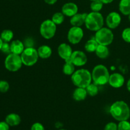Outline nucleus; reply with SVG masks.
I'll return each mask as SVG.
<instances>
[{"label":"nucleus","instance_id":"nucleus-19","mask_svg":"<svg viewBox=\"0 0 130 130\" xmlns=\"http://www.w3.org/2000/svg\"><path fill=\"white\" fill-rule=\"evenodd\" d=\"M38 53L39 57L46 59L51 57L52 54V50L49 46L42 45L38 48Z\"/></svg>","mask_w":130,"mask_h":130},{"label":"nucleus","instance_id":"nucleus-30","mask_svg":"<svg viewBox=\"0 0 130 130\" xmlns=\"http://www.w3.org/2000/svg\"><path fill=\"white\" fill-rule=\"evenodd\" d=\"M10 88V85L7 81L5 80H1L0 81V92L6 93L8 91Z\"/></svg>","mask_w":130,"mask_h":130},{"label":"nucleus","instance_id":"nucleus-13","mask_svg":"<svg viewBox=\"0 0 130 130\" xmlns=\"http://www.w3.org/2000/svg\"><path fill=\"white\" fill-rule=\"evenodd\" d=\"M72 50L71 46L67 43H62L58 47V54L60 58L64 60L71 58L72 55Z\"/></svg>","mask_w":130,"mask_h":130},{"label":"nucleus","instance_id":"nucleus-29","mask_svg":"<svg viewBox=\"0 0 130 130\" xmlns=\"http://www.w3.org/2000/svg\"><path fill=\"white\" fill-rule=\"evenodd\" d=\"M122 38L126 43H130V27H127L122 32Z\"/></svg>","mask_w":130,"mask_h":130},{"label":"nucleus","instance_id":"nucleus-20","mask_svg":"<svg viewBox=\"0 0 130 130\" xmlns=\"http://www.w3.org/2000/svg\"><path fill=\"white\" fill-rule=\"evenodd\" d=\"M95 53H96V56L99 58H102V59H105L109 57V50L107 46L99 44L96 51H95Z\"/></svg>","mask_w":130,"mask_h":130},{"label":"nucleus","instance_id":"nucleus-42","mask_svg":"<svg viewBox=\"0 0 130 130\" xmlns=\"http://www.w3.org/2000/svg\"><path fill=\"white\" fill-rule=\"evenodd\" d=\"M90 1H95V0H90Z\"/></svg>","mask_w":130,"mask_h":130},{"label":"nucleus","instance_id":"nucleus-17","mask_svg":"<svg viewBox=\"0 0 130 130\" xmlns=\"http://www.w3.org/2000/svg\"><path fill=\"white\" fill-rule=\"evenodd\" d=\"M5 121L10 126H16L21 123V118L20 116L15 113H11L6 116Z\"/></svg>","mask_w":130,"mask_h":130},{"label":"nucleus","instance_id":"nucleus-18","mask_svg":"<svg viewBox=\"0 0 130 130\" xmlns=\"http://www.w3.org/2000/svg\"><path fill=\"white\" fill-rule=\"evenodd\" d=\"M87 91H86V88H83L77 87L74 91L73 94H72V97L74 100L77 102L83 101L85 100L87 96Z\"/></svg>","mask_w":130,"mask_h":130},{"label":"nucleus","instance_id":"nucleus-3","mask_svg":"<svg viewBox=\"0 0 130 130\" xmlns=\"http://www.w3.org/2000/svg\"><path fill=\"white\" fill-rule=\"evenodd\" d=\"M104 19L100 12L92 11L88 13L85 20V25L88 30L96 32L103 27Z\"/></svg>","mask_w":130,"mask_h":130},{"label":"nucleus","instance_id":"nucleus-8","mask_svg":"<svg viewBox=\"0 0 130 130\" xmlns=\"http://www.w3.org/2000/svg\"><path fill=\"white\" fill-rule=\"evenodd\" d=\"M57 25L52 20L47 19L43 21L40 26L41 35L46 39H50L55 35Z\"/></svg>","mask_w":130,"mask_h":130},{"label":"nucleus","instance_id":"nucleus-9","mask_svg":"<svg viewBox=\"0 0 130 130\" xmlns=\"http://www.w3.org/2000/svg\"><path fill=\"white\" fill-rule=\"evenodd\" d=\"M84 32L81 27L72 26L67 33V39L70 43L76 44L82 40Z\"/></svg>","mask_w":130,"mask_h":130},{"label":"nucleus","instance_id":"nucleus-5","mask_svg":"<svg viewBox=\"0 0 130 130\" xmlns=\"http://www.w3.org/2000/svg\"><path fill=\"white\" fill-rule=\"evenodd\" d=\"M95 39L99 44L109 46L114 40V34L110 29L102 27L96 32Z\"/></svg>","mask_w":130,"mask_h":130},{"label":"nucleus","instance_id":"nucleus-16","mask_svg":"<svg viewBox=\"0 0 130 130\" xmlns=\"http://www.w3.org/2000/svg\"><path fill=\"white\" fill-rule=\"evenodd\" d=\"M11 52L17 55H21L25 50V46L23 42L20 40H14L10 44Z\"/></svg>","mask_w":130,"mask_h":130},{"label":"nucleus","instance_id":"nucleus-34","mask_svg":"<svg viewBox=\"0 0 130 130\" xmlns=\"http://www.w3.org/2000/svg\"><path fill=\"white\" fill-rule=\"evenodd\" d=\"M24 44L25 48H30V47H32L33 44H34V41H33L32 39L30 38H27L24 41Z\"/></svg>","mask_w":130,"mask_h":130},{"label":"nucleus","instance_id":"nucleus-39","mask_svg":"<svg viewBox=\"0 0 130 130\" xmlns=\"http://www.w3.org/2000/svg\"><path fill=\"white\" fill-rule=\"evenodd\" d=\"M3 44V40L1 39V38H0V51H1V47H2Z\"/></svg>","mask_w":130,"mask_h":130},{"label":"nucleus","instance_id":"nucleus-14","mask_svg":"<svg viewBox=\"0 0 130 130\" xmlns=\"http://www.w3.org/2000/svg\"><path fill=\"white\" fill-rule=\"evenodd\" d=\"M77 11H78V7L77 5L74 3H67L62 6V12L65 16L72 17V16L77 13Z\"/></svg>","mask_w":130,"mask_h":130},{"label":"nucleus","instance_id":"nucleus-10","mask_svg":"<svg viewBox=\"0 0 130 130\" xmlns=\"http://www.w3.org/2000/svg\"><path fill=\"white\" fill-rule=\"evenodd\" d=\"M71 60L75 66L81 67L87 63V56L82 51H75L73 52L71 57Z\"/></svg>","mask_w":130,"mask_h":130},{"label":"nucleus","instance_id":"nucleus-38","mask_svg":"<svg viewBox=\"0 0 130 130\" xmlns=\"http://www.w3.org/2000/svg\"><path fill=\"white\" fill-rule=\"evenodd\" d=\"M126 88H127V90H128V91H129L130 92V78L128 79V82H127Z\"/></svg>","mask_w":130,"mask_h":130},{"label":"nucleus","instance_id":"nucleus-26","mask_svg":"<svg viewBox=\"0 0 130 130\" xmlns=\"http://www.w3.org/2000/svg\"><path fill=\"white\" fill-rule=\"evenodd\" d=\"M65 19V15L62 12H57L52 16V20L56 25H60L63 22Z\"/></svg>","mask_w":130,"mask_h":130},{"label":"nucleus","instance_id":"nucleus-41","mask_svg":"<svg viewBox=\"0 0 130 130\" xmlns=\"http://www.w3.org/2000/svg\"><path fill=\"white\" fill-rule=\"evenodd\" d=\"M58 130H67V129H58Z\"/></svg>","mask_w":130,"mask_h":130},{"label":"nucleus","instance_id":"nucleus-15","mask_svg":"<svg viewBox=\"0 0 130 130\" xmlns=\"http://www.w3.org/2000/svg\"><path fill=\"white\" fill-rule=\"evenodd\" d=\"M88 13H76L71 17L70 20V23L72 26L81 27L85 23L86 18Z\"/></svg>","mask_w":130,"mask_h":130},{"label":"nucleus","instance_id":"nucleus-6","mask_svg":"<svg viewBox=\"0 0 130 130\" xmlns=\"http://www.w3.org/2000/svg\"><path fill=\"white\" fill-rule=\"evenodd\" d=\"M22 60L20 55L10 53L8 55L5 60V66L10 72L18 71L22 66Z\"/></svg>","mask_w":130,"mask_h":130},{"label":"nucleus","instance_id":"nucleus-27","mask_svg":"<svg viewBox=\"0 0 130 130\" xmlns=\"http://www.w3.org/2000/svg\"><path fill=\"white\" fill-rule=\"evenodd\" d=\"M104 3L100 0H95L91 2L90 5V8L92 11L95 12H99L102 9Z\"/></svg>","mask_w":130,"mask_h":130},{"label":"nucleus","instance_id":"nucleus-12","mask_svg":"<svg viewBox=\"0 0 130 130\" xmlns=\"http://www.w3.org/2000/svg\"><path fill=\"white\" fill-rule=\"evenodd\" d=\"M125 79L124 76L119 73H114L110 75L109 83L112 87L115 88H119L124 85Z\"/></svg>","mask_w":130,"mask_h":130},{"label":"nucleus","instance_id":"nucleus-35","mask_svg":"<svg viewBox=\"0 0 130 130\" xmlns=\"http://www.w3.org/2000/svg\"><path fill=\"white\" fill-rule=\"evenodd\" d=\"M0 130H10V126L6 121L0 122Z\"/></svg>","mask_w":130,"mask_h":130},{"label":"nucleus","instance_id":"nucleus-1","mask_svg":"<svg viewBox=\"0 0 130 130\" xmlns=\"http://www.w3.org/2000/svg\"><path fill=\"white\" fill-rule=\"evenodd\" d=\"M110 113L113 118L118 121H126L130 118V108L125 102L119 100L112 104Z\"/></svg>","mask_w":130,"mask_h":130},{"label":"nucleus","instance_id":"nucleus-7","mask_svg":"<svg viewBox=\"0 0 130 130\" xmlns=\"http://www.w3.org/2000/svg\"><path fill=\"white\" fill-rule=\"evenodd\" d=\"M20 57L23 64L28 67L34 66L38 62L39 58L38 50H36L33 47L25 48L22 53L20 55Z\"/></svg>","mask_w":130,"mask_h":130},{"label":"nucleus","instance_id":"nucleus-36","mask_svg":"<svg viewBox=\"0 0 130 130\" xmlns=\"http://www.w3.org/2000/svg\"><path fill=\"white\" fill-rule=\"evenodd\" d=\"M44 2H45L46 3L48 4V5H54L55 3H56L57 0H44Z\"/></svg>","mask_w":130,"mask_h":130},{"label":"nucleus","instance_id":"nucleus-24","mask_svg":"<svg viewBox=\"0 0 130 130\" xmlns=\"http://www.w3.org/2000/svg\"><path fill=\"white\" fill-rule=\"evenodd\" d=\"M0 38L3 42L9 43L13 38V32L10 29H5L1 33Z\"/></svg>","mask_w":130,"mask_h":130},{"label":"nucleus","instance_id":"nucleus-31","mask_svg":"<svg viewBox=\"0 0 130 130\" xmlns=\"http://www.w3.org/2000/svg\"><path fill=\"white\" fill-rule=\"evenodd\" d=\"M1 51L3 53H5V54L9 55L11 53V48H10V44H8V43H6V42H3L2 47H1Z\"/></svg>","mask_w":130,"mask_h":130},{"label":"nucleus","instance_id":"nucleus-37","mask_svg":"<svg viewBox=\"0 0 130 130\" xmlns=\"http://www.w3.org/2000/svg\"><path fill=\"white\" fill-rule=\"evenodd\" d=\"M104 4H109L112 2L114 0H100Z\"/></svg>","mask_w":130,"mask_h":130},{"label":"nucleus","instance_id":"nucleus-11","mask_svg":"<svg viewBox=\"0 0 130 130\" xmlns=\"http://www.w3.org/2000/svg\"><path fill=\"white\" fill-rule=\"evenodd\" d=\"M121 22V17L118 13L112 11L109 13L106 18V24L110 29L118 27Z\"/></svg>","mask_w":130,"mask_h":130},{"label":"nucleus","instance_id":"nucleus-22","mask_svg":"<svg viewBox=\"0 0 130 130\" xmlns=\"http://www.w3.org/2000/svg\"><path fill=\"white\" fill-rule=\"evenodd\" d=\"M120 12L124 15H129L130 13V0H121L119 4Z\"/></svg>","mask_w":130,"mask_h":130},{"label":"nucleus","instance_id":"nucleus-25","mask_svg":"<svg viewBox=\"0 0 130 130\" xmlns=\"http://www.w3.org/2000/svg\"><path fill=\"white\" fill-rule=\"evenodd\" d=\"M86 91H87L88 95L91 96H95L99 93V88L97 85L95 83H90L87 87L86 88Z\"/></svg>","mask_w":130,"mask_h":130},{"label":"nucleus","instance_id":"nucleus-4","mask_svg":"<svg viewBox=\"0 0 130 130\" xmlns=\"http://www.w3.org/2000/svg\"><path fill=\"white\" fill-rule=\"evenodd\" d=\"M91 76L94 83L97 85H104L109 83L110 74L105 66L99 64L93 68Z\"/></svg>","mask_w":130,"mask_h":130},{"label":"nucleus","instance_id":"nucleus-40","mask_svg":"<svg viewBox=\"0 0 130 130\" xmlns=\"http://www.w3.org/2000/svg\"><path fill=\"white\" fill-rule=\"evenodd\" d=\"M128 19H129V22H130V13H129V15H128Z\"/></svg>","mask_w":130,"mask_h":130},{"label":"nucleus","instance_id":"nucleus-28","mask_svg":"<svg viewBox=\"0 0 130 130\" xmlns=\"http://www.w3.org/2000/svg\"><path fill=\"white\" fill-rule=\"evenodd\" d=\"M118 130H130V123L128 120L119 121L118 124Z\"/></svg>","mask_w":130,"mask_h":130},{"label":"nucleus","instance_id":"nucleus-33","mask_svg":"<svg viewBox=\"0 0 130 130\" xmlns=\"http://www.w3.org/2000/svg\"><path fill=\"white\" fill-rule=\"evenodd\" d=\"M30 130H45L44 127L41 123H35L32 125Z\"/></svg>","mask_w":130,"mask_h":130},{"label":"nucleus","instance_id":"nucleus-23","mask_svg":"<svg viewBox=\"0 0 130 130\" xmlns=\"http://www.w3.org/2000/svg\"><path fill=\"white\" fill-rule=\"evenodd\" d=\"M99 44L95 39H90L85 44V48L86 52H89V53H93V52H95Z\"/></svg>","mask_w":130,"mask_h":130},{"label":"nucleus","instance_id":"nucleus-32","mask_svg":"<svg viewBox=\"0 0 130 130\" xmlns=\"http://www.w3.org/2000/svg\"><path fill=\"white\" fill-rule=\"evenodd\" d=\"M104 130H118V124L114 122L108 123L104 127Z\"/></svg>","mask_w":130,"mask_h":130},{"label":"nucleus","instance_id":"nucleus-21","mask_svg":"<svg viewBox=\"0 0 130 130\" xmlns=\"http://www.w3.org/2000/svg\"><path fill=\"white\" fill-rule=\"evenodd\" d=\"M75 72V66L71 61V58L65 60V63L63 66V72L67 76H72Z\"/></svg>","mask_w":130,"mask_h":130},{"label":"nucleus","instance_id":"nucleus-2","mask_svg":"<svg viewBox=\"0 0 130 130\" xmlns=\"http://www.w3.org/2000/svg\"><path fill=\"white\" fill-rule=\"evenodd\" d=\"M72 82L76 87L86 88L92 81L91 74L88 70L81 69L77 70L71 76Z\"/></svg>","mask_w":130,"mask_h":130}]
</instances>
